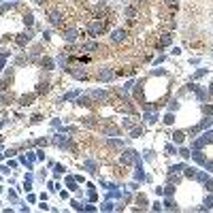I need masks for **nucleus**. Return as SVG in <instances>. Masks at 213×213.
<instances>
[{"instance_id": "1", "label": "nucleus", "mask_w": 213, "mask_h": 213, "mask_svg": "<svg viewBox=\"0 0 213 213\" xmlns=\"http://www.w3.org/2000/svg\"><path fill=\"white\" fill-rule=\"evenodd\" d=\"M126 34H128L126 30H115V32H113V36H111V39L115 41V43H119V41H124V39H126Z\"/></svg>"}, {"instance_id": "2", "label": "nucleus", "mask_w": 213, "mask_h": 213, "mask_svg": "<svg viewBox=\"0 0 213 213\" xmlns=\"http://www.w3.org/2000/svg\"><path fill=\"white\" fill-rule=\"evenodd\" d=\"M53 21V24H62V17H60V13H56V11H51V17H49Z\"/></svg>"}, {"instance_id": "3", "label": "nucleus", "mask_w": 213, "mask_h": 213, "mask_svg": "<svg viewBox=\"0 0 213 213\" xmlns=\"http://www.w3.org/2000/svg\"><path fill=\"white\" fill-rule=\"evenodd\" d=\"M111 77H113L111 70H100V79H102V81H105V79H111Z\"/></svg>"}, {"instance_id": "4", "label": "nucleus", "mask_w": 213, "mask_h": 213, "mask_svg": "<svg viewBox=\"0 0 213 213\" xmlns=\"http://www.w3.org/2000/svg\"><path fill=\"white\" fill-rule=\"evenodd\" d=\"M175 141H177V143H181V141H183V134L177 132V134H175Z\"/></svg>"}, {"instance_id": "5", "label": "nucleus", "mask_w": 213, "mask_h": 213, "mask_svg": "<svg viewBox=\"0 0 213 213\" xmlns=\"http://www.w3.org/2000/svg\"><path fill=\"white\" fill-rule=\"evenodd\" d=\"M66 39H68V41L75 39V30H68V32H66Z\"/></svg>"}, {"instance_id": "6", "label": "nucleus", "mask_w": 213, "mask_h": 213, "mask_svg": "<svg viewBox=\"0 0 213 213\" xmlns=\"http://www.w3.org/2000/svg\"><path fill=\"white\" fill-rule=\"evenodd\" d=\"M205 185H207V190H211V192H213V181H209V179H207Z\"/></svg>"}, {"instance_id": "7", "label": "nucleus", "mask_w": 213, "mask_h": 213, "mask_svg": "<svg viewBox=\"0 0 213 213\" xmlns=\"http://www.w3.org/2000/svg\"><path fill=\"white\" fill-rule=\"evenodd\" d=\"M36 2H39V4H43V2H45V0H36Z\"/></svg>"}]
</instances>
